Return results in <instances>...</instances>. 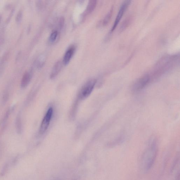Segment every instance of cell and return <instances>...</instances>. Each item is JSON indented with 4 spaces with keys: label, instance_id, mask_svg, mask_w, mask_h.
Returning <instances> with one entry per match:
<instances>
[{
    "label": "cell",
    "instance_id": "cell-1",
    "mask_svg": "<svg viewBox=\"0 0 180 180\" xmlns=\"http://www.w3.org/2000/svg\"><path fill=\"white\" fill-rule=\"evenodd\" d=\"M158 147L156 141L151 140L145 152L141 161V167L144 172H147L152 167L156 158Z\"/></svg>",
    "mask_w": 180,
    "mask_h": 180
},
{
    "label": "cell",
    "instance_id": "cell-2",
    "mask_svg": "<svg viewBox=\"0 0 180 180\" xmlns=\"http://www.w3.org/2000/svg\"><path fill=\"white\" fill-rule=\"evenodd\" d=\"M97 82L95 79H92L87 82L83 86L79 94V98L81 99H84L87 98L92 92L95 84Z\"/></svg>",
    "mask_w": 180,
    "mask_h": 180
},
{
    "label": "cell",
    "instance_id": "cell-3",
    "mask_svg": "<svg viewBox=\"0 0 180 180\" xmlns=\"http://www.w3.org/2000/svg\"><path fill=\"white\" fill-rule=\"evenodd\" d=\"M130 1H126L123 2L120 7L118 13L117 14V17L115 20L114 25L113 26L111 30V32H113L117 28V25L121 21L122 16L125 13L126 9L128 8L129 5L131 4Z\"/></svg>",
    "mask_w": 180,
    "mask_h": 180
},
{
    "label": "cell",
    "instance_id": "cell-4",
    "mask_svg": "<svg viewBox=\"0 0 180 180\" xmlns=\"http://www.w3.org/2000/svg\"><path fill=\"white\" fill-rule=\"evenodd\" d=\"M150 79V76L147 74L141 77L134 84L132 90L134 92H138L143 89L147 85Z\"/></svg>",
    "mask_w": 180,
    "mask_h": 180
},
{
    "label": "cell",
    "instance_id": "cell-5",
    "mask_svg": "<svg viewBox=\"0 0 180 180\" xmlns=\"http://www.w3.org/2000/svg\"><path fill=\"white\" fill-rule=\"evenodd\" d=\"M53 114L52 108H50L43 119L40 129V134H42L45 132L48 128L50 121Z\"/></svg>",
    "mask_w": 180,
    "mask_h": 180
},
{
    "label": "cell",
    "instance_id": "cell-6",
    "mask_svg": "<svg viewBox=\"0 0 180 180\" xmlns=\"http://www.w3.org/2000/svg\"><path fill=\"white\" fill-rule=\"evenodd\" d=\"M75 51V48L74 47L70 48L67 50L64 55L63 59V63L65 65H67L69 63Z\"/></svg>",
    "mask_w": 180,
    "mask_h": 180
},
{
    "label": "cell",
    "instance_id": "cell-7",
    "mask_svg": "<svg viewBox=\"0 0 180 180\" xmlns=\"http://www.w3.org/2000/svg\"><path fill=\"white\" fill-rule=\"evenodd\" d=\"M32 74L29 72H27L23 76L21 80V86L23 88H25L27 86L30 82L32 79Z\"/></svg>",
    "mask_w": 180,
    "mask_h": 180
},
{
    "label": "cell",
    "instance_id": "cell-8",
    "mask_svg": "<svg viewBox=\"0 0 180 180\" xmlns=\"http://www.w3.org/2000/svg\"><path fill=\"white\" fill-rule=\"evenodd\" d=\"M62 67V62L61 61L57 62L52 69L50 78L52 79L55 77L61 71Z\"/></svg>",
    "mask_w": 180,
    "mask_h": 180
},
{
    "label": "cell",
    "instance_id": "cell-9",
    "mask_svg": "<svg viewBox=\"0 0 180 180\" xmlns=\"http://www.w3.org/2000/svg\"><path fill=\"white\" fill-rule=\"evenodd\" d=\"M97 1L95 0H91L88 4L87 9L86 10V13L90 14L94 10L97 6Z\"/></svg>",
    "mask_w": 180,
    "mask_h": 180
},
{
    "label": "cell",
    "instance_id": "cell-10",
    "mask_svg": "<svg viewBox=\"0 0 180 180\" xmlns=\"http://www.w3.org/2000/svg\"><path fill=\"white\" fill-rule=\"evenodd\" d=\"M113 7H112L111 9L109 11V13L107 14L106 16L104 19L103 21L102 24L103 25L106 26L109 23L110 19L112 17L113 15Z\"/></svg>",
    "mask_w": 180,
    "mask_h": 180
},
{
    "label": "cell",
    "instance_id": "cell-11",
    "mask_svg": "<svg viewBox=\"0 0 180 180\" xmlns=\"http://www.w3.org/2000/svg\"><path fill=\"white\" fill-rule=\"evenodd\" d=\"M131 19L130 17H128L125 19L122 23L121 28H120V32H122L126 29L127 26H128L130 23Z\"/></svg>",
    "mask_w": 180,
    "mask_h": 180
},
{
    "label": "cell",
    "instance_id": "cell-12",
    "mask_svg": "<svg viewBox=\"0 0 180 180\" xmlns=\"http://www.w3.org/2000/svg\"><path fill=\"white\" fill-rule=\"evenodd\" d=\"M58 35V32L57 31H55L52 33L50 36V40L52 42H54L56 40V38Z\"/></svg>",
    "mask_w": 180,
    "mask_h": 180
},
{
    "label": "cell",
    "instance_id": "cell-13",
    "mask_svg": "<svg viewBox=\"0 0 180 180\" xmlns=\"http://www.w3.org/2000/svg\"><path fill=\"white\" fill-rule=\"evenodd\" d=\"M45 58L44 56H42L40 57L37 61V65L38 68H41L44 65L45 62Z\"/></svg>",
    "mask_w": 180,
    "mask_h": 180
},
{
    "label": "cell",
    "instance_id": "cell-14",
    "mask_svg": "<svg viewBox=\"0 0 180 180\" xmlns=\"http://www.w3.org/2000/svg\"><path fill=\"white\" fill-rule=\"evenodd\" d=\"M64 23V19L63 17H62L60 19L59 21V26L60 28H62L63 27Z\"/></svg>",
    "mask_w": 180,
    "mask_h": 180
},
{
    "label": "cell",
    "instance_id": "cell-15",
    "mask_svg": "<svg viewBox=\"0 0 180 180\" xmlns=\"http://www.w3.org/2000/svg\"><path fill=\"white\" fill-rule=\"evenodd\" d=\"M20 119V118L18 117L17 119V126L18 128L19 129V131H20V128L21 126Z\"/></svg>",
    "mask_w": 180,
    "mask_h": 180
}]
</instances>
